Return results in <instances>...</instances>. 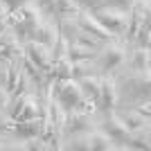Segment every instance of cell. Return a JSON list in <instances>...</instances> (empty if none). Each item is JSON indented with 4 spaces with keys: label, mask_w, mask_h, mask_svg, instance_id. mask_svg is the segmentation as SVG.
Listing matches in <instances>:
<instances>
[{
    "label": "cell",
    "mask_w": 151,
    "mask_h": 151,
    "mask_svg": "<svg viewBox=\"0 0 151 151\" xmlns=\"http://www.w3.org/2000/svg\"><path fill=\"white\" fill-rule=\"evenodd\" d=\"M43 131V115L32 117V120H20V122H12L9 133L16 135L18 140H27V138H36Z\"/></svg>",
    "instance_id": "cell-15"
},
{
    "label": "cell",
    "mask_w": 151,
    "mask_h": 151,
    "mask_svg": "<svg viewBox=\"0 0 151 151\" xmlns=\"http://www.w3.org/2000/svg\"><path fill=\"white\" fill-rule=\"evenodd\" d=\"M5 142H7V140L2 138V135H0V151H2V149H7V145H5Z\"/></svg>",
    "instance_id": "cell-32"
},
{
    "label": "cell",
    "mask_w": 151,
    "mask_h": 151,
    "mask_svg": "<svg viewBox=\"0 0 151 151\" xmlns=\"http://www.w3.org/2000/svg\"><path fill=\"white\" fill-rule=\"evenodd\" d=\"M88 135H90V151H115V149H122L108 133L101 131L99 126L90 129Z\"/></svg>",
    "instance_id": "cell-16"
},
{
    "label": "cell",
    "mask_w": 151,
    "mask_h": 151,
    "mask_svg": "<svg viewBox=\"0 0 151 151\" xmlns=\"http://www.w3.org/2000/svg\"><path fill=\"white\" fill-rule=\"evenodd\" d=\"M131 45L122 41V38H113L101 43V47L97 50L93 63H95V72L97 75H113L115 70H122L126 63V54H129Z\"/></svg>",
    "instance_id": "cell-2"
},
{
    "label": "cell",
    "mask_w": 151,
    "mask_h": 151,
    "mask_svg": "<svg viewBox=\"0 0 151 151\" xmlns=\"http://www.w3.org/2000/svg\"><path fill=\"white\" fill-rule=\"evenodd\" d=\"M88 12L93 14L108 32H113L117 38L124 41L126 25H129V9H120V7L104 5V7H97V9H88Z\"/></svg>",
    "instance_id": "cell-5"
},
{
    "label": "cell",
    "mask_w": 151,
    "mask_h": 151,
    "mask_svg": "<svg viewBox=\"0 0 151 151\" xmlns=\"http://www.w3.org/2000/svg\"><path fill=\"white\" fill-rule=\"evenodd\" d=\"M7 104H9V90L7 86H0V113L7 108Z\"/></svg>",
    "instance_id": "cell-28"
},
{
    "label": "cell",
    "mask_w": 151,
    "mask_h": 151,
    "mask_svg": "<svg viewBox=\"0 0 151 151\" xmlns=\"http://www.w3.org/2000/svg\"><path fill=\"white\" fill-rule=\"evenodd\" d=\"M41 20H43V12L38 9L36 2H25V5L16 7L14 12H9V27L16 32V36L23 43L32 38Z\"/></svg>",
    "instance_id": "cell-4"
},
{
    "label": "cell",
    "mask_w": 151,
    "mask_h": 151,
    "mask_svg": "<svg viewBox=\"0 0 151 151\" xmlns=\"http://www.w3.org/2000/svg\"><path fill=\"white\" fill-rule=\"evenodd\" d=\"M79 83V88H81L83 97H88L97 104V93H99V75H86V77H79L75 79Z\"/></svg>",
    "instance_id": "cell-19"
},
{
    "label": "cell",
    "mask_w": 151,
    "mask_h": 151,
    "mask_svg": "<svg viewBox=\"0 0 151 151\" xmlns=\"http://www.w3.org/2000/svg\"><path fill=\"white\" fill-rule=\"evenodd\" d=\"M149 16H151L149 0H135L131 5V9H129V25H126V34H124V41L129 45L133 43V38H135L140 27L149 25Z\"/></svg>",
    "instance_id": "cell-7"
},
{
    "label": "cell",
    "mask_w": 151,
    "mask_h": 151,
    "mask_svg": "<svg viewBox=\"0 0 151 151\" xmlns=\"http://www.w3.org/2000/svg\"><path fill=\"white\" fill-rule=\"evenodd\" d=\"M18 149H23V151H45L47 145H45V140L41 135H36V138L23 140V145H18Z\"/></svg>",
    "instance_id": "cell-25"
},
{
    "label": "cell",
    "mask_w": 151,
    "mask_h": 151,
    "mask_svg": "<svg viewBox=\"0 0 151 151\" xmlns=\"http://www.w3.org/2000/svg\"><path fill=\"white\" fill-rule=\"evenodd\" d=\"M23 54L29 59L34 65L52 75V47L38 43V41H25L23 43Z\"/></svg>",
    "instance_id": "cell-11"
},
{
    "label": "cell",
    "mask_w": 151,
    "mask_h": 151,
    "mask_svg": "<svg viewBox=\"0 0 151 151\" xmlns=\"http://www.w3.org/2000/svg\"><path fill=\"white\" fill-rule=\"evenodd\" d=\"M97 50H90L79 43H68V59L70 61H93Z\"/></svg>",
    "instance_id": "cell-22"
},
{
    "label": "cell",
    "mask_w": 151,
    "mask_h": 151,
    "mask_svg": "<svg viewBox=\"0 0 151 151\" xmlns=\"http://www.w3.org/2000/svg\"><path fill=\"white\" fill-rule=\"evenodd\" d=\"M7 65H9V61H7V59H0V86L7 83Z\"/></svg>",
    "instance_id": "cell-31"
},
{
    "label": "cell",
    "mask_w": 151,
    "mask_h": 151,
    "mask_svg": "<svg viewBox=\"0 0 151 151\" xmlns=\"http://www.w3.org/2000/svg\"><path fill=\"white\" fill-rule=\"evenodd\" d=\"M86 75H97V72H95V63L93 61H72L70 77H72V79H79V77H86Z\"/></svg>",
    "instance_id": "cell-24"
},
{
    "label": "cell",
    "mask_w": 151,
    "mask_h": 151,
    "mask_svg": "<svg viewBox=\"0 0 151 151\" xmlns=\"http://www.w3.org/2000/svg\"><path fill=\"white\" fill-rule=\"evenodd\" d=\"M95 113H88L83 108H75V111H68L65 113V120H63V138L65 135H72V133H81V131H90L95 129Z\"/></svg>",
    "instance_id": "cell-10"
},
{
    "label": "cell",
    "mask_w": 151,
    "mask_h": 151,
    "mask_svg": "<svg viewBox=\"0 0 151 151\" xmlns=\"http://www.w3.org/2000/svg\"><path fill=\"white\" fill-rule=\"evenodd\" d=\"M79 9H81L79 0H54V20L63 16H77Z\"/></svg>",
    "instance_id": "cell-21"
},
{
    "label": "cell",
    "mask_w": 151,
    "mask_h": 151,
    "mask_svg": "<svg viewBox=\"0 0 151 151\" xmlns=\"http://www.w3.org/2000/svg\"><path fill=\"white\" fill-rule=\"evenodd\" d=\"M149 61H151L149 47H135V45H131L124 65L129 70H149Z\"/></svg>",
    "instance_id": "cell-17"
},
{
    "label": "cell",
    "mask_w": 151,
    "mask_h": 151,
    "mask_svg": "<svg viewBox=\"0 0 151 151\" xmlns=\"http://www.w3.org/2000/svg\"><path fill=\"white\" fill-rule=\"evenodd\" d=\"M43 111H45V99L36 90H29V88H25L23 93L16 95V97H9V104H7V108H5V113L9 115L14 122L38 117V115H43Z\"/></svg>",
    "instance_id": "cell-3"
},
{
    "label": "cell",
    "mask_w": 151,
    "mask_h": 151,
    "mask_svg": "<svg viewBox=\"0 0 151 151\" xmlns=\"http://www.w3.org/2000/svg\"><path fill=\"white\" fill-rule=\"evenodd\" d=\"M120 101V93H117V81L113 75H99V93H97V111L99 113H108L115 111Z\"/></svg>",
    "instance_id": "cell-8"
},
{
    "label": "cell",
    "mask_w": 151,
    "mask_h": 151,
    "mask_svg": "<svg viewBox=\"0 0 151 151\" xmlns=\"http://www.w3.org/2000/svg\"><path fill=\"white\" fill-rule=\"evenodd\" d=\"M122 117V122L126 124V129L129 131H138V129H145V126H149V117H145V115H140L135 108H129V111H124V113H117Z\"/></svg>",
    "instance_id": "cell-20"
},
{
    "label": "cell",
    "mask_w": 151,
    "mask_h": 151,
    "mask_svg": "<svg viewBox=\"0 0 151 151\" xmlns=\"http://www.w3.org/2000/svg\"><path fill=\"white\" fill-rule=\"evenodd\" d=\"M135 0H106V5L111 7H120V9H131V5Z\"/></svg>",
    "instance_id": "cell-29"
},
{
    "label": "cell",
    "mask_w": 151,
    "mask_h": 151,
    "mask_svg": "<svg viewBox=\"0 0 151 151\" xmlns=\"http://www.w3.org/2000/svg\"><path fill=\"white\" fill-rule=\"evenodd\" d=\"M23 54V41L16 36V32L7 25L5 29L0 32V59H14Z\"/></svg>",
    "instance_id": "cell-14"
},
{
    "label": "cell",
    "mask_w": 151,
    "mask_h": 151,
    "mask_svg": "<svg viewBox=\"0 0 151 151\" xmlns=\"http://www.w3.org/2000/svg\"><path fill=\"white\" fill-rule=\"evenodd\" d=\"M135 111H138L140 115H145V117H151V108H149V99H142V101H138L135 104Z\"/></svg>",
    "instance_id": "cell-27"
},
{
    "label": "cell",
    "mask_w": 151,
    "mask_h": 151,
    "mask_svg": "<svg viewBox=\"0 0 151 151\" xmlns=\"http://www.w3.org/2000/svg\"><path fill=\"white\" fill-rule=\"evenodd\" d=\"M38 9L43 12V16H50V18H54V0H36Z\"/></svg>",
    "instance_id": "cell-26"
},
{
    "label": "cell",
    "mask_w": 151,
    "mask_h": 151,
    "mask_svg": "<svg viewBox=\"0 0 151 151\" xmlns=\"http://www.w3.org/2000/svg\"><path fill=\"white\" fill-rule=\"evenodd\" d=\"M25 2H36V0H2V5L9 9V12H14L16 7H20V5H25Z\"/></svg>",
    "instance_id": "cell-30"
},
{
    "label": "cell",
    "mask_w": 151,
    "mask_h": 151,
    "mask_svg": "<svg viewBox=\"0 0 151 151\" xmlns=\"http://www.w3.org/2000/svg\"><path fill=\"white\" fill-rule=\"evenodd\" d=\"M77 23H79V27H81L83 32H88L90 36L99 38V41H104V43H106V41H113V38H117L113 32H108L106 27L101 25V23L95 18L93 14L88 12V9H83V7L77 12Z\"/></svg>",
    "instance_id": "cell-12"
},
{
    "label": "cell",
    "mask_w": 151,
    "mask_h": 151,
    "mask_svg": "<svg viewBox=\"0 0 151 151\" xmlns=\"http://www.w3.org/2000/svg\"><path fill=\"white\" fill-rule=\"evenodd\" d=\"M151 147V138H149V126L145 129H138V131L129 133V140H126L124 149H138V151H147Z\"/></svg>",
    "instance_id": "cell-18"
},
{
    "label": "cell",
    "mask_w": 151,
    "mask_h": 151,
    "mask_svg": "<svg viewBox=\"0 0 151 151\" xmlns=\"http://www.w3.org/2000/svg\"><path fill=\"white\" fill-rule=\"evenodd\" d=\"M52 95L54 99L59 101V106L68 113V111H75V108H83L88 113H97V104L88 97H83L79 83L68 77V79H52Z\"/></svg>",
    "instance_id": "cell-1"
},
{
    "label": "cell",
    "mask_w": 151,
    "mask_h": 151,
    "mask_svg": "<svg viewBox=\"0 0 151 151\" xmlns=\"http://www.w3.org/2000/svg\"><path fill=\"white\" fill-rule=\"evenodd\" d=\"M65 138H68L65 149H72V151H90V135H88V131L72 133V135H65Z\"/></svg>",
    "instance_id": "cell-23"
},
{
    "label": "cell",
    "mask_w": 151,
    "mask_h": 151,
    "mask_svg": "<svg viewBox=\"0 0 151 151\" xmlns=\"http://www.w3.org/2000/svg\"><path fill=\"white\" fill-rule=\"evenodd\" d=\"M57 38H59V25H57V20L50 18V16H43V20L38 23V27L34 29V34H32L29 41H38V43L47 45V47H54Z\"/></svg>",
    "instance_id": "cell-13"
},
{
    "label": "cell",
    "mask_w": 151,
    "mask_h": 151,
    "mask_svg": "<svg viewBox=\"0 0 151 151\" xmlns=\"http://www.w3.org/2000/svg\"><path fill=\"white\" fill-rule=\"evenodd\" d=\"M97 126H99L104 133H108V135L124 149V145H126V140H129V133H131V131L126 129V124L122 122L120 115H117V108H115V111H108V113H101V122Z\"/></svg>",
    "instance_id": "cell-9"
},
{
    "label": "cell",
    "mask_w": 151,
    "mask_h": 151,
    "mask_svg": "<svg viewBox=\"0 0 151 151\" xmlns=\"http://www.w3.org/2000/svg\"><path fill=\"white\" fill-rule=\"evenodd\" d=\"M124 93L135 101H142V99H149L151 95V75L149 70H129L126 68L124 72Z\"/></svg>",
    "instance_id": "cell-6"
}]
</instances>
